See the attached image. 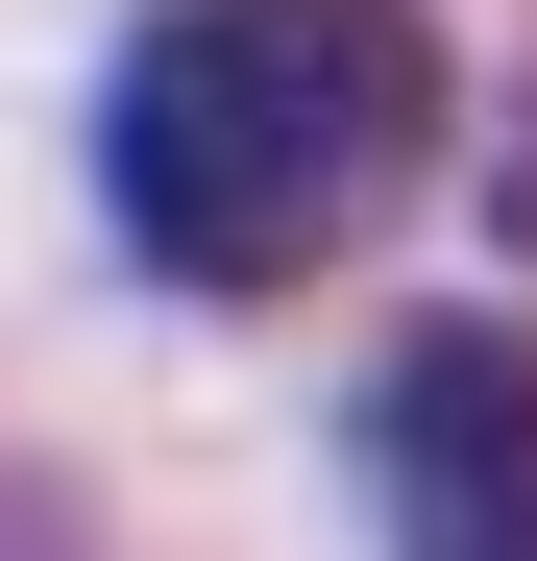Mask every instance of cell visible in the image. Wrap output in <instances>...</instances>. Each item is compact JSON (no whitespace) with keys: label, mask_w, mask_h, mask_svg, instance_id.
Returning <instances> with one entry per match:
<instances>
[{"label":"cell","mask_w":537,"mask_h":561,"mask_svg":"<svg viewBox=\"0 0 537 561\" xmlns=\"http://www.w3.org/2000/svg\"><path fill=\"white\" fill-rule=\"evenodd\" d=\"M0 561H49V513H0Z\"/></svg>","instance_id":"cell-3"},{"label":"cell","mask_w":537,"mask_h":561,"mask_svg":"<svg viewBox=\"0 0 537 561\" xmlns=\"http://www.w3.org/2000/svg\"><path fill=\"white\" fill-rule=\"evenodd\" d=\"M415 171H439L415 0H171L99 99V196L171 294H318Z\"/></svg>","instance_id":"cell-1"},{"label":"cell","mask_w":537,"mask_h":561,"mask_svg":"<svg viewBox=\"0 0 537 561\" xmlns=\"http://www.w3.org/2000/svg\"><path fill=\"white\" fill-rule=\"evenodd\" d=\"M367 463H391V561H537V318H415Z\"/></svg>","instance_id":"cell-2"}]
</instances>
